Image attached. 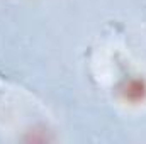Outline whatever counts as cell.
<instances>
[{
    "label": "cell",
    "mask_w": 146,
    "mask_h": 144,
    "mask_svg": "<svg viewBox=\"0 0 146 144\" xmlns=\"http://www.w3.org/2000/svg\"><path fill=\"white\" fill-rule=\"evenodd\" d=\"M117 98L129 107H139L146 104V78L139 73L124 75L115 87Z\"/></svg>",
    "instance_id": "obj_1"
}]
</instances>
